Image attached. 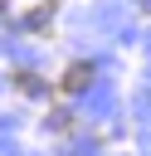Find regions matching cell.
Returning <instances> with one entry per match:
<instances>
[{
	"label": "cell",
	"instance_id": "cell-1",
	"mask_svg": "<svg viewBox=\"0 0 151 156\" xmlns=\"http://www.w3.org/2000/svg\"><path fill=\"white\" fill-rule=\"evenodd\" d=\"M88 78H93V68H88V63H73V68L63 73V93H78V88H88Z\"/></svg>",
	"mask_w": 151,
	"mask_h": 156
},
{
	"label": "cell",
	"instance_id": "cell-2",
	"mask_svg": "<svg viewBox=\"0 0 151 156\" xmlns=\"http://www.w3.org/2000/svg\"><path fill=\"white\" fill-rule=\"evenodd\" d=\"M49 15H54V5H39V10H29V15H24V29H44V24H49Z\"/></svg>",
	"mask_w": 151,
	"mask_h": 156
},
{
	"label": "cell",
	"instance_id": "cell-3",
	"mask_svg": "<svg viewBox=\"0 0 151 156\" xmlns=\"http://www.w3.org/2000/svg\"><path fill=\"white\" fill-rule=\"evenodd\" d=\"M15 88H19V93H44V83H39L29 68H19V73H15Z\"/></svg>",
	"mask_w": 151,
	"mask_h": 156
}]
</instances>
